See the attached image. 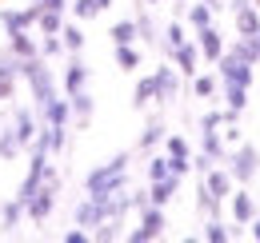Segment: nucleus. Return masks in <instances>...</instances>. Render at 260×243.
<instances>
[{
  "label": "nucleus",
  "instance_id": "28",
  "mask_svg": "<svg viewBox=\"0 0 260 243\" xmlns=\"http://www.w3.org/2000/svg\"><path fill=\"white\" fill-rule=\"evenodd\" d=\"M220 92V76H212V72H196L192 76V96L196 100H212Z\"/></svg>",
  "mask_w": 260,
  "mask_h": 243
},
{
  "label": "nucleus",
  "instance_id": "41",
  "mask_svg": "<svg viewBox=\"0 0 260 243\" xmlns=\"http://www.w3.org/2000/svg\"><path fill=\"white\" fill-rule=\"evenodd\" d=\"M88 239H92L88 227H76V223H72V231H64V243H88Z\"/></svg>",
  "mask_w": 260,
  "mask_h": 243
},
{
  "label": "nucleus",
  "instance_id": "32",
  "mask_svg": "<svg viewBox=\"0 0 260 243\" xmlns=\"http://www.w3.org/2000/svg\"><path fill=\"white\" fill-rule=\"evenodd\" d=\"M60 40H64V52H84V28H80V20H64V28H60Z\"/></svg>",
  "mask_w": 260,
  "mask_h": 243
},
{
  "label": "nucleus",
  "instance_id": "31",
  "mask_svg": "<svg viewBox=\"0 0 260 243\" xmlns=\"http://www.w3.org/2000/svg\"><path fill=\"white\" fill-rule=\"evenodd\" d=\"M36 28H40V36H60V28H64V12H56V8H40Z\"/></svg>",
  "mask_w": 260,
  "mask_h": 243
},
{
  "label": "nucleus",
  "instance_id": "47",
  "mask_svg": "<svg viewBox=\"0 0 260 243\" xmlns=\"http://www.w3.org/2000/svg\"><path fill=\"white\" fill-rule=\"evenodd\" d=\"M140 4H148V8H152V4H164V0H140Z\"/></svg>",
  "mask_w": 260,
  "mask_h": 243
},
{
  "label": "nucleus",
  "instance_id": "10",
  "mask_svg": "<svg viewBox=\"0 0 260 243\" xmlns=\"http://www.w3.org/2000/svg\"><path fill=\"white\" fill-rule=\"evenodd\" d=\"M36 16H40L36 4H28V8H0V28H4V36L28 32V28H36Z\"/></svg>",
  "mask_w": 260,
  "mask_h": 243
},
{
  "label": "nucleus",
  "instance_id": "22",
  "mask_svg": "<svg viewBox=\"0 0 260 243\" xmlns=\"http://www.w3.org/2000/svg\"><path fill=\"white\" fill-rule=\"evenodd\" d=\"M232 20H236V36H256V28H260V4H244V8H236L232 12Z\"/></svg>",
  "mask_w": 260,
  "mask_h": 243
},
{
  "label": "nucleus",
  "instance_id": "20",
  "mask_svg": "<svg viewBox=\"0 0 260 243\" xmlns=\"http://www.w3.org/2000/svg\"><path fill=\"white\" fill-rule=\"evenodd\" d=\"M200 152L212 155V164H224V159H228V148H224L220 128H200Z\"/></svg>",
  "mask_w": 260,
  "mask_h": 243
},
{
  "label": "nucleus",
  "instance_id": "26",
  "mask_svg": "<svg viewBox=\"0 0 260 243\" xmlns=\"http://www.w3.org/2000/svg\"><path fill=\"white\" fill-rule=\"evenodd\" d=\"M40 124H72V108H68V96H56L44 112H40Z\"/></svg>",
  "mask_w": 260,
  "mask_h": 243
},
{
  "label": "nucleus",
  "instance_id": "36",
  "mask_svg": "<svg viewBox=\"0 0 260 243\" xmlns=\"http://www.w3.org/2000/svg\"><path fill=\"white\" fill-rule=\"evenodd\" d=\"M108 36H112V44H136V40H140V32H136V20H132V16L116 20Z\"/></svg>",
  "mask_w": 260,
  "mask_h": 243
},
{
  "label": "nucleus",
  "instance_id": "18",
  "mask_svg": "<svg viewBox=\"0 0 260 243\" xmlns=\"http://www.w3.org/2000/svg\"><path fill=\"white\" fill-rule=\"evenodd\" d=\"M176 191H180V176H164V180H152V183H148V204H156V208H168V204L176 199Z\"/></svg>",
  "mask_w": 260,
  "mask_h": 243
},
{
  "label": "nucleus",
  "instance_id": "43",
  "mask_svg": "<svg viewBox=\"0 0 260 243\" xmlns=\"http://www.w3.org/2000/svg\"><path fill=\"white\" fill-rule=\"evenodd\" d=\"M36 8H56V12H68V0H32Z\"/></svg>",
  "mask_w": 260,
  "mask_h": 243
},
{
  "label": "nucleus",
  "instance_id": "3",
  "mask_svg": "<svg viewBox=\"0 0 260 243\" xmlns=\"http://www.w3.org/2000/svg\"><path fill=\"white\" fill-rule=\"evenodd\" d=\"M60 187H64V180H60V172L56 168H48V176H44V183L32 191V199L24 204V219L28 223H48L52 219V212H56V199H60Z\"/></svg>",
  "mask_w": 260,
  "mask_h": 243
},
{
  "label": "nucleus",
  "instance_id": "44",
  "mask_svg": "<svg viewBox=\"0 0 260 243\" xmlns=\"http://www.w3.org/2000/svg\"><path fill=\"white\" fill-rule=\"evenodd\" d=\"M248 231H252V239L260 243V215H252V223H248Z\"/></svg>",
  "mask_w": 260,
  "mask_h": 243
},
{
  "label": "nucleus",
  "instance_id": "11",
  "mask_svg": "<svg viewBox=\"0 0 260 243\" xmlns=\"http://www.w3.org/2000/svg\"><path fill=\"white\" fill-rule=\"evenodd\" d=\"M88 64H84V56L80 52H68V64H64V76H60V88H64V96H72V92L88 88Z\"/></svg>",
  "mask_w": 260,
  "mask_h": 243
},
{
  "label": "nucleus",
  "instance_id": "14",
  "mask_svg": "<svg viewBox=\"0 0 260 243\" xmlns=\"http://www.w3.org/2000/svg\"><path fill=\"white\" fill-rule=\"evenodd\" d=\"M72 223H76V227H88V231H92L96 223H104V204H100L96 195H84V199H80V204L72 208Z\"/></svg>",
  "mask_w": 260,
  "mask_h": 243
},
{
  "label": "nucleus",
  "instance_id": "4",
  "mask_svg": "<svg viewBox=\"0 0 260 243\" xmlns=\"http://www.w3.org/2000/svg\"><path fill=\"white\" fill-rule=\"evenodd\" d=\"M224 168L232 172V180H236V183L248 187V183L260 176V148H256V144H232Z\"/></svg>",
  "mask_w": 260,
  "mask_h": 243
},
{
  "label": "nucleus",
  "instance_id": "29",
  "mask_svg": "<svg viewBox=\"0 0 260 243\" xmlns=\"http://www.w3.org/2000/svg\"><path fill=\"white\" fill-rule=\"evenodd\" d=\"M112 56H116L120 72H136L140 68V48L136 44H112Z\"/></svg>",
  "mask_w": 260,
  "mask_h": 243
},
{
  "label": "nucleus",
  "instance_id": "9",
  "mask_svg": "<svg viewBox=\"0 0 260 243\" xmlns=\"http://www.w3.org/2000/svg\"><path fill=\"white\" fill-rule=\"evenodd\" d=\"M152 76H156V104H160V108L176 104V96H180V72H176V64L172 60L156 64Z\"/></svg>",
  "mask_w": 260,
  "mask_h": 243
},
{
  "label": "nucleus",
  "instance_id": "37",
  "mask_svg": "<svg viewBox=\"0 0 260 243\" xmlns=\"http://www.w3.org/2000/svg\"><path fill=\"white\" fill-rule=\"evenodd\" d=\"M120 227H124V219H104V223H96V227H92V239H96V243L124 239V231H120Z\"/></svg>",
  "mask_w": 260,
  "mask_h": 243
},
{
  "label": "nucleus",
  "instance_id": "42",
  "mask_svg": "<svg viewBox=\"0 0 260 243\" xmlns=\"http://www.w3.org/2000/svg\"><path fill=\"white\" fill-rule=\"evenodd\" d=\"M208 168H212V155H204V152H200V155H192V172H196V176H204Z\"/></svg>",
  "mask_w": 260,
  "mask_h": 243
},
{
  "label": "nucleus",
  "instance_id": "45",
  "mask_svg": "<svg viewBox=\"0 0 260 243\" xmlns=\"http://www.w3.org/2000/svg\"><path fill=\"white\" fill-rule=\"evenodd\" d=\"M204 4H212V8H224V4H220V0H204Z\"/></svg>",
  "mask_w": 260,
  "mask_h": 243
},
{
  "label": "nucleus",
  "instance_id": "5",
  "mask_svg": "<svg viewBox=\"0 0 260 243\" xmlns=\"http://www.w3.org/2000/svg\"><path fill=\"white\" fill-rule=\"evenodd\" d=\"M140 223L132 227V231H124V239L128 243H152L164 235V227H168V215H164V208H156V204H144L140 208Z\"/></svg>",
  "mask_w": 260,
  "mask_h": 243
},
{
  "label": "nucleus",
  "instance_id": "40",
  "mask_svg": "<svg viewBox=\"0 0 260 243\" xmlns=\"http://www.w3.org/2000/svg\"><path fill=\"white\" fill-rule=\"evenodd\" d=\"M16 84H20V80H12V76H0V108H4V104H12Z\"/></svg>",
  "mask_w": 260,
  "mask_h": 243
},
{
  "label": "nucleus",
  "instance_id": "33",
  "mask_svg": "<svg viewBox=\"0 0 260 243\" xmlns=\"http://www.w3.org/2000/svg\"><path fill=\"white\" fill-rule=\"evenodd\" d=\"M184 40H188V32H184V20H168V28H164V40H160L164 56H172V52H176Z\"/></svg>",
  "mask_w": 260,
  "mask_h": 243
},
{
  "label": "nucleus",
  "instance_id": "16",
  "mask_svg": "<svg viewBox=\"0 0 260 243\" xmlns=\"http://www.w3.org/2000/svg\"><path fill=\"white\" fill-rule=\"evenodd\" d=\"M168 60L176 64V72H180V76H196V72H200V48H196V40H184Z\"/></svg>",
  "mask_w": 260,
  "mask_h": 243
},
{
  "label": "nucleus",
  "instance_id": "12",
  "mask_svg": "<svg viewBox=\"0 0 260 243\" xmlns=\"http://www.w3.org/2000/svg\"><path fill=\"white\" fill-rule=\"evenodd\" d=\"M196 48H200V60L216 64L220 56H224V36H220V28L216 24H204V28H196Z\"/></svg>",
  "mask_w": 260,
  "mask_h": 243
},
{
  "label": "nucleus",
  "instance_id": "24",
  "mask_svg": "<svg viewBox=\"0 0 260 243\" xmlns=\"http://www.w3.org/2000/svg\"><path fill=\"white\" fill-rule=\"evenodd\" d=\"M136 32H140V40L144 44H160V32H156V24H152V16H148V4H136Z\"/></svg>",
  "mask_w": 260,
  "mask_h": 243
},
{
  "label": "nucleus",
  "instance_id": "38",
  "mask_svg": "<svg viewBox=\"0 0 260 243\" xmlns=\"http://www.w3.org/2000/svg\"><path fill=\"white\" fill-rule=\"evenodd\" d=\"M40 56H44V60L68 56V52H64V40H60V36H40Z\"/></svg>",
  "mask_w": 260,
  "mask_h": 243
},
{
  "label": "nucleus",
  "instance_id": "2",
  "mask_svg": "<svg viewBox=\"0 0 260 243\" xmlns=\"http://www.w3.org/2000/svg\"><path fill=\"white\" fill-rule=\"evenodd\" d=\"M20 80L28 84V92H32V108L36 116L60 96V88H56V76H52V68H48V60L44 56H28V60H20Z\"/></svg>",
  "mask_w": 260,
  "mask_h": 243
},
{
  "label": "nucleus",
  "instance_id": "13",
  "mask_svg": "<svg viewBox=\"0 0 260 243\" xmlns=\"http://www.w3.org/2000/svg\"><path fill=\"white\" fill-rule=\"evenodd\" d=\"M200 180H204V187L212 191V199H220V204H224L228 195H232V187H236L232 172H228V168H220V164H212V168H208V172H204Z\"/></svg>",
  "mask_w": 260,
  "mask_h": 243
},
{
  "label": "nucleus",
  "instance_id": "1",
  "mask_svg": "<svg viewBox=\"0 0 260 243\" xmlns=\"http://www.w3.org/2000/svg\"><path fill=\"white\" fill-rule=\"evenodd\" d=\"M128 164H132V152H116L112 159L96 164L92 172H84V191L88 195H108V191L128 187Z\"/></svg>",
  "mask_w": 260,
  "mask_h": 243
},
{
  "label": "nucleus",
  "instance_id": "25",
  "mask_svg": "<svg viewBox=\"0 0 260 243\" xmlns=\"http://www.w3.org/2000/svg\"><path fill=\"white\" fill-rule=\"evenodd\" d=\"M20 219H24V204H20L16 195H12V199H8L4 208H0V227H4V235H12V231L20 227Z\"/></svg>",
  "mask_w": 260,
  "mask_h": 243
},
{
  "label": "nucleus",
  "instance_id": "48",
  "mask_svg": "<svg viewBox=\"0 0 260 243\" xmlns=\"http://www.w3.org/2000/svg\"><path fill=\"white\" fill-rule=\"evenodd\" d=\"M252 40H256V48H260V28H256V36H252Z\"/></svg>",
  "mask_w": 260,
  "mask_h": 243
},
{
  "label": "nucleus",
  "instance_id": "15",
  "mask_svg": "<svg viewBox=\"0 0 260 243\" xmlns=\"http://www.w3.org/2000/svg\"><path fill=\"white\" fill-rule=\"evenodd\" d=\"M68 108H72V124H76V128H88V124H92V112H96V100H92L88 88H80V92L68 96Z\"/></svg>",
  "mask_w": 260,
  "mask_h": 243
},
{
  "label": "nucleus",
  "instance_id": "39",
  "mask_svg": "<svg viewBox=\"0 0 260 243\" xmlns=\"http://www.w3.org/2000/svg\"><path fill=\"white\" fill-rule=\"evenodd\" d=\"M164 176H172L168 155H148V183H152V180H164Z\"/></svg>",
  "mask_w": 260,
  "mask_h": 243
},
{
  "label": "nucleus",
  "instance_id": "21",
  "mask_svg": "<svg viewBox=\"0 0 260 243\" xmlns=\"http://www.w3.org/2000/svg\"><path fill=\"white\" fill-rule=\"evenodd\" d=\"M4 48H8L12 56H20V60H28V56H40V40L32 36V28H28V32H12Z\"/></svg>",
  "mask_w": 260,
  "mask_h": 243
},
{
  "label": "nucleus",
  "instance_id": "7",
  "mask_svg": "<svg viewBox=\"0 0 260 243\" xmlns=\"http://www.w3.org/2000/svg\"><path fill=\"white\" fill-rule=\"evenodd\" d=\"M8 120H12V132H16L20 148L28 152V144H32L36 132H40V116H36V108H32V104H8Z\"/></svg>",
  "mask_w": 260,
  "mask_h": 243
},
{
  "label": "nucleus",
  "instance_id": "49",
  "mask_svg": "<svg viewBox=\"0 0 260 243\" xmlns=\"http://www.w3.org/2000/svg\"><path fill=\"white\" fill-rule=\"evenodd\" d=\"M252 4H260V0H252Z\"/></svg>",
  "mask_w": 260,
  "mask_h": 243
},
{
  "label": "nucleus",
  "instance_id": "6",
  "mask_svg": "<svg viewBox=\"0 0 260 243\" xmlns=\"http://www.w3.org/2000/svg\"><path fill=\"white\" fill-rule=\"evenodd\" d=\"M216 76H220L224 84H244V88H252V80H256L252 64L244 60L236 48H224V56L216 60Z\"/></svg>",
  "mask_w": 260,
  "mask_h": 243
},
{
  "label": "nucleus",
  "instance_id": "46",
  "mask_svg": "<svg viewBox=\"0 0 260 243\" xmlns=\"http://www.w3.org/2000/svg\"><path fill=\"white\" fill-rule=\"evenodd\" d=\"M100 8H104V12H108V8H112V0H100Z\"/></svg>",
  "mask_w": 260,
  "mask_h": 243
},
{
  "label": "nucleus",
  "instance_id": "8",
  "mask_svg": "<svg viewBox=\"0 0 260 243\" xmlns=\"http://www.w3.org/2000/svg\"><path fill=\"white\" fill-rule=\"evenodd\" d=\"M164 155H168V168H172V176H188L192 172V148H188V140L180 136V132H168L164 136Z\"/></svg>",
  "mask_w": 260,
  "mask_h": 243
},
{
  "label": "nucleus",
  "instance_id": "19",
  "mask_svg": "<svg viewBox=\"0 0 260 243\" xmlns=\"http://www.w3.org/2000/svg\"><path fill=\"white\" fill-rule=\"evenodd\" d=\"M228 204H232V219L240 223V227H248L252 223V215H256V199L244 191V183H240V191L232 187V195H228Z\"/></svg>",
  "mask_w": 260,
  "mask_h": 243
},
{
  "label": "nucleus",
  "instance_id": "23",
  "mask_svg": "<svg viewBox=\"0 0 260 243\" xmlns=\"http://www.w3.org/2000/svg\"><path fill=\"white\" fill-rule=\"evenodd\" d=\"M148 104H156V76H152V72L140 76L136 88H132V108H136V112H144Z\"/></svg>",
  "mask_w": 260,
  "mask_h": 243
},
{
  "label": "nucleus",
  "instance_id": "17",
  "mask_svg": "<svg viewBox=\"0 0 260 243\" xmlns=\"http://www.w3.org/2000/svg\"><path fill=\"white\" fill-rule=\"evenodd\" d=\"M164 136H168V128H164L160 116H152V120L140 128V136H136V152H156L164 144Z\"/></svg>",
  "mask_w": 260,
  "mask_h": 243
},
{
  "label": "nucleus",
  "instance_id": "30",
  "mask_svg": "<svg viewBox=\"0 0 260 243\" xmlns=\"http://www.w3.org/2000/svg\"><path fill=\"white\" fill-rule=\"evenodd\" d=\"M220 92H224L228 112H244V108H248V88H244V84H224V80H220Z\"/></svg>",
  "mask_w": 260,
  "mask_h": 243
},
{
  "label": "nucleus",
  "instance_id": "35",
  "mask_svg": "<svg viewBox=\"0 0 260 243\" xmlns=\"http://www.w3.org/2000/svg\"><path fill=\"white\" fill-rule=\"evenodd\" d=\"M68 12H72V20L88 24V20H96L104 8H100V0H72V4H68Z\"/></svg>",
  "mask_w": 260,
  "mask_h": 243
},
{
  "label": "nucleus",
  "instance_id": "34",
  "mask_svg": "<svg viewBox=\"0 0 260 243\" xmlns=\"http://www.w3.org/2000/svg\"><path fill=\"white\" fill-rule=\"evenodd\" d=\"M212 4H204V0H196V4H188V12H184V20H188V28H204V24H212Z\"/></svg>",
  "mask_w": 260,
  "mask_h": 243
},
{
  "label": "nucleus",
  "instance_id": "27",
  "mask_svg": "<svg viewBox=\"0 0 260 243\" xmlns=\"http://www.w3.org/2000/svg\"><path fill=\"white\" fill-rule=\"evenodd\" d=\"M200 239H204V243H228V239H232V231H228V223L220 219V215H208V219H204Z\"/></svg>",
  "mask_w": 260,
  "mask_h": 243
}]
</instances>
